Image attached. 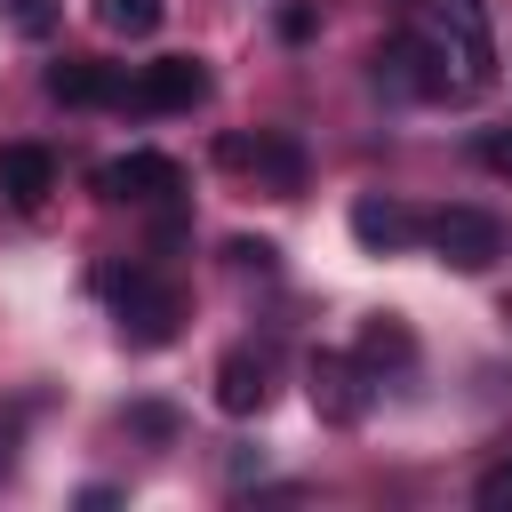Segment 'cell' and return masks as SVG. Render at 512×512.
Listing matches in <instances>:
<instances>
[{
  "instance_id": "cell-1",
  "label": "cell",
  "mask_w": 512,
  "mask_h": 512,
  "mask_svg": "<svg viewBox=\"0 0 512 512\" xmlns=\"http://www.w3.org/2000/svg\"><path fill=\"white\" fill-rule=\"evenodd\" d=\"M104 296H112V320H120L128 352H160L176 336V320H184V296L160 272H104Z\"/></svg>"
},
{
  "instance_id": "cell-2",
  "label": "cell",
  "mask_w": 512,
  "mask_h": 512,
  "mask_svg": "<svg viewBox=\"0 0 512 512\" xmlns=\"http://www.w3.org/2000/svg\"><path fill=\"white\" fill-rule=\"evenodd\" d=\"M448 64H456V56H448L440 40H424V32H392V40L376 48V80H384V88H400V96H424V104L464 96V80H456Z\"/></svg>"
},
{
  "instance_id": "cell-3",
  "label": "cell",
  "mask_w": 512,
  "mask_h": 512,
  "mask_svg": "<svg viewBox=\"0 0 512 512\" xmlns=\"http://www.w3.org/2000/svg\"><path fill=\"white\" fill-rule=\"evenodd\" d=\"M424 240H432V256L456 264V272H488V264L512 248L504 216H488V208H440V216H424Z\"/></svg>"
},
{
  "instance_id": "cell-4",
  "label": "cell",
  "mask_w": 512,
  "mask_h": 512,
  "mask_svg": "<svg viewBox=\"0 0 512 512\" xmlns=\"http://www.w3.org/2000/svg\"><path fill=\"white\" fill-rule=\"evenodd\" d=\"M440 48L456 56L464 96L496 88V32H488V0H440Z\"/></svg>"
},
{
  "instance_id": "cell-5",
  "label": "cell",
  "mask_w": 512,
  "mask_h": 512,
  "mask_svg": "<svg viewBox=\"0 0 512 512\" xmlns=\"http://www.w3.org/2000/svg\"><path fill=\"white\" fill-rule=\"evenodd\" d=\"M216 160H224V168H248V176H256L264 192H280V200H288V192H304V152H296V136H288V128L224 136V144H216Z\"/></svg>"
},
{
  "instance_id": "cell-6",
  "label": "cell",
  "mask_w": 512,
  "mask_h": 512,
  "mask_svg": "<svg viewBox=\"0 0 512 512\" xmlns=\"http://www.w3.org/2000/svg\"><path fill=\"white\" fill-rule=\"evenodd\" d=\"M304 392H312L320 424H360V416L376 408V384H368V368H360L352 352H312V368H304Z\"/></svg>"
},
{
  "instance_id": "cell-7",
  "label": "cell",
  "mask_w": 512,
  "mask_h": 512,
  "mask_svg": "<svg viewBox=\"0 0 512 512\" xmlns=\"http://www.w3.org/2000/svg\"><path fill=\"white\" fill-rule=\"evenodd\" d=\"M96 192L104 200H128V208H168L184 192V168L168 152H120V160L96 168Z\"/></svg>"
},
{
  "instance_id": "cell-8",
  "label": "cell",
  "mask_w": 512,
  "mask_h": 512,
  "mask_svg": "<svg viewBox=\"0 0 512 512\" xmlns=\"http://www.w3.org/2000/svg\"><path fill=\"white\" fill-rule=\"evenodd\" d=\"M128 104L136 112H192V104H208V64L200 56H160L128 80Z\"/></svg>"
},
{
  "instance_id": "cell-9",
  "label": "cell",
  "mask_w": 512,
  "mask_h": 512,
  "mask_svg": "<svg viewBox=\"0 0 512 512\" xmlns=\"http://www.w3.org/2000/svg\"><path fill=\"white\" fill-rule=\"evenodd\" d=\"M216 408H224V416H264V408H272V352L232 344V352L216 360Z\"/></svg>"
},
{
  "instance_id": "cell-10",
  "label": "cell",
  "mask_w": 512,
  "mask_h": 512,
  "mask_svg": "<svg viewBox=\"0 0 512 512\" xmlns=\"http://www.w3.org/2000/svg\"><path fill=\"white\" fill-rule=\"evenodd\" d=\"M352 240L368 248V256H400V248H416L424 240V216H408L400 200H352Z\"/></svg>"
},
{
  "instance_id": "cell-11",
  "label": "cell",
  "mask_w": 512,
  "mask_h": 512,
  "mask_svg": "<svg viewBox=\"0 0 512 512\" xmlns=\"http://www.w3.org/2000/svg\"><path fill=\"white\" fill-rule=\"evenodd\" d=\"M48 96L56 104H128V80L96 56H64V64H48Z\"/></svg>"
},
{
  "instance_id": "cell-12",
  "label": "cell",
  "mask_w": 512,
  "mask_h": 512,
  "mask_svg": "<svg viewBox=\"0 0 512 512\" xmlns=\"http://www.w3.org/2000/svg\"><path fill=\"white\" fill-rule=\"evenodd\" d=\"M0 192H8L16 208H40V200L56 192V160H48L40 144H0Z\"/></svg>"
},
{
  "instance_id": "cell-13",
  "label": "cell",
  "mask_w": 512,
  "mask_h": 512,
  "mask_svg": "<svg viewBox=\"0 0 512 512\" xmlns=\"http://www.w3.org/2000/svg\"><path fill=\"white\" fill-rule=\"evenodd\" d=\"M352 360H360L368 376H376V368H408V360H416V336H408L400 320H368V328H360V352H352Z\"/></svg>"
},
{
  "instance_id": "cell-14",
  "label": "cell",
  "mask_w": 512,
  "mask_h": 512,
  "mask_svg": "<svg viewBox=\"0 0 512 512\" xmlns=\"http://www.w3.org/2000/svg\"><path fill=\"white\" fill-rule=\"evenodd\" d=\"M96 24L120 40H144V32H160V0H96Z\"/></svg>"
},
{
  "instance_id": "cell-15",
  "label": "cell",
  "mask_w": 512,
  "mask_h": 512,
  "mask_svg": "<svg viewBox=\"0 0 512 512\" xmlns=\"http://www.w3.org/2000/svg\"><path fill=\"white\" fill-rule=\"evenodd\" d=\"M472 504H480V512H512V464H496V472H480V488H472Z\"/></svg>"
},
{
  "instance_id": "cell-16",
  "label": "cell",
  "mask_w": 512,
  "mask_h": 512,
  "mask_svg": "<svg viewBox=\"0 0 512 512\" xmlns=\"http://www.w3.org/2000/svg\"><path fill=\"white\" fill-rule=\"evenodd\" d=\"M224 256H232L240 272H272V256H280V248H272V240H232Z\"/></svg>"
},
{
  "instance_id": "cell-17",
  "label": "cell",
  "mask_w": 512,
  "mask_h": 512,
  "mask_svg": "<svg viewBox=\"0 0 512 512\" xmlns=\"http://www.w3.org/2000/svg\"><path fill=\"white\" fill-rule=\"evenodd\" d=\"M472 152H480V168H488V176H512V136H504V128H496V136H480Z\"/></svg>"
},
{
  "instance_id": "cell-18",
  "label": "cell",
  "mask_w": 512,
  "mask_h": 512,
  "mask_svg": "<svg viewBox=\"0 0 512 512\" xmlns=\"http://www.w3.org/2000/svg\"><path fill=\"white\" fill-rule=\"evenodd\" d=\"M128 424H136V432H152V440H168V432H176V416H168V408H152V400H144Z\"/></svg>"
},
{
  "instance_id": "cell-19",
  "label": "cell",
  "mask_w": 512,
  "mask_h": 512,
  "mask_svg": "<svg viewBox=\"0 0 512 512\" xmlns=\"http://www.w3.org/2000/svg\"><path fill=\"white\" fill-rule=\"evenodd\" d=\"M280 40H312V8H280Z\"/></svg>"
},
{
  "instance_id": "cell-20",
  "label": "cell",
  "mask_w": 512,
  "mask_h": 512,
  "mask_svg": "<svg viewBox=\"0 0 512 512\" xmlns=\"http://www.w3.org/2000/svg\"><path fill=\"white\" fill-rule=\"evenodd\" d=\"M16 464V416H0V472Z\"/></svg>"
}]
</instances>
